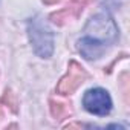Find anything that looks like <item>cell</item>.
<instances>
[{
	"label": "cell",
	"instance_id": "1",
	"mask_svg": "<svg viewBox=\"0 0 130 130\" xmlns=\"http://www.w3.org/2000/svg\"><path fill=\"white\" fill-rule=\"evenodd\" d=\"M84 32L86 35L78 41V49L87 60L98 58L104 52L106 44L116 38V26L113 20L104 14L95 15L89 20Z\"/></svg>",
	"mask_w": 130,
	"mask_h": 130
},
{
	"label": "cell",
	"instance_id": "2",
	"mask_svg": "<svg viewBox=\"0 0 130 130\" xmlns=\"http://www.w3.org/2000/svg\"><path fill=\"white\" fill-rule=\"evenodd\" d=\"M29 37H31V43L34 46L35 54H38L43 58H47L52 54V49H54L52 34L44 23H41L37 19L32 20L29 23Z\"/></svg>",
	"mask_w": 130,
	"mask_h": 130
},
{
	"label": "cell",
	"instance_id": "3",
	"mask_svg": "<svg viewBox=\"0 0 130 130\" xmlns=\"http://www.w3.org/2000/svg\"><path fill=\"white\" fill-rule=\"evenodd\" d=\"M83 104L87 112L98 115V116H104L112 110V100H110L107 90L100 89V87L87 90L84 93Z\"/></svg>",
	"mask_w": 130,
	"mask_h": 130
},
{
	"label": "cell",
	"instance_id": "4",
	"mask_svg": "<svg viewBox=\"0 0 130 130\" xmlns=\"http://www.w3.org/2000/svg\"><path fill=\"white\" fill-rule=\"evenodd\" d=\"M86 80H87V72L80 66L78 63L72 61V63L69 64L68 74L64 75V77L61 78V81L58 83L57 90H58V93H64V95L72 93V92H75Z\"/></svg>",
	"mask_w": 130,
	"mask_h": 130
},
{
	"label": "cell",
	"instance_id": "5",
	"mask_svg": "<svg viewBox=\"0 0 130 130\" xmlns=\"http://www.w3.org/2000/svg\"><path fill=\"white\" fill-rule=\"evenodd\" d=\"M81 9H83V6H80V5H74V6H71V8H66V9H63V11H60V12L54 14V15H52V19H54V22H55V23L63 25L64 22H68L69 19L77 17V15L80 14V11H81Z\"/></svg>",
	"mask_w": 130,
	"mask_h": 130
},
{
	"label": "cell",
	"instance_id": "6",
	"mask_svg": "<svg viewBox=\"0 0 130 130\" xmlns=\"http://www.w3.org/2000/svg\"><path fill=\"white\" fill-rule=\"evenodd\" d=\"M52 106H51V110H52V115L54 116H57V118H60V116H63V115H66V113H69V109H66L64 107V104H61V103H51Z\"/></svg>",
	"mask_w": 130,
	"mask_h": 130
},
{
	"label": "cell",
	"instance_id": "7",
	"mask_svg": "<svg viewBox=\"0 0 130 130\" xmlns=\"http://www.w3.org/2000/svg\"><path fill=\"white\" fill-rule=\"evenodd\" d=\"M52 2H57V0H47V3H52Z\"/></svg>",
	"mask_w": 130,
	"mask_h": 130
}]
</instances>
